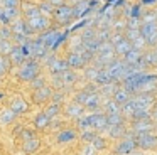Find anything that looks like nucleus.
<instances>
[{
	"label": "nucleus",
	"mask_w": 157,
	"mask_h": 155,
	"mask_svg": "<svg viewBox=\"0 0 157 155\" xmlns=\"http://www.w3.org/2000/svg\"><path fill=\"white\" fill-rule=\"evenodd\" d=\"M142 59H144V62L145 64H157V52L154 51V52H147L145 56H142Z\"/></svg>",
	"instance_id": "ea45409f"
},
{
	"label": "nucleus",
	"mask_w": 157,
	"mask_h": 155,
	"mask_svg": "<svg viewBox=\"0 0 157 155\" xmlns=\"http://www.w3.org/2000/svg\"><path fill=\"white\" fill-rule=\"evenodd\" d=\"M130 100V93L127 89H123V88H117V91L113 93V101L118 104H123L127 103V101Z\"/></svg>",
	"instance_id": "b1692460"
},
{
	"label": "nucleus",
	"mask_w": 157,
	"mask_h": 155,
	"mask_svg": "<svg viewBox=\"0 0 157 155\" xmlns=\"http://www.w3.org/2000/svg\"><path fill=\"white\" fill-rule=\"evenodd\" d=\"M140 61H142V52L137 49H130L128 52L123 56V62L128 64V66H135V64H139Z\"/></svg>",
	"instance_id": "6ab92c4d"
},
{
	"label": "nucleus",
	"mask_w": 157,
	"mask_h": 155,
	"mask_svg": "<svg viewBox=\"0 0 157 155\" xmlns=\"http://www.w3.org/2000/svg\"><path fill=\"white\" fill-rule=\"evenodd\" d=\"M49 69H51V73L63 74L64 71L69 69V66H68V62H66V61H61V59H56V57H52V59L49 61Z\"/></svg>",
	"instance_id": "dca6fc26"
},
{
	"label": "nucleus",
	"mask_w": 157,
	"mask_h": 155,
	"mask_svg": "<svg viewBox=\"0 0 157 155\" xmlns=\"http://www.w3.org/2000/svg\"><path fill=\"white\" fill-rule=\"evenodd\" d=\"M106 130H108L110 137H113V138L122 137V135L125 133V128H123V125H113V127H108Z\"/></svg>",
	"instance_id": "473e14b6"
},
{
	"label": "nucleus",
	"mask_w": 157,
	"mask_h": 155,
	"mask_svg": "<svg viewBox=\"0 0 157 155\" xmlns=\"http://www.w3.org/2000/svg\"><path fill=\"white\" fill-rule=\"evenodd\" d=\"M46 2H49L51 5H54V7H56V5L59 7V5H63V2H64V0H46Z\"/></svg>",
	"instance_id": "4d7b16f0"
},
{
	"label": "nucleus",
	"mask_w": 157,
	"mask_h": 155,
	"mask_svg": "<svg viewBox=\"0 0 157 155\" xmlns=\"http://www.w3.org/2000/svg\"><path fill=\"white\" fill-rule=\"evenodd\" d=\"M95 83H98V84H101V86H106V84H110V83H113L112 79H110V76H108V73H106L105 69H100L98 71V76L95 78Z\"/></svg>",
	"instance_id": "c756f323"
},
{
	"label": "nucleus",
	"mask_w": 157,
	"mask_h": 155,
	"mask_svg": "<svg viewBox=\"0 0 157 155\" xmlns=\"http://www.w3.org/2000/svg\"><path fill=\"white\" fill-rule=\"evenodd\" d=\"M100 104V94L98 93H93V91H88V96H86V101L83 106L86 108H98Z\"/></svg>",
	"instance_id": "cd10ccee"
},
{
	"label": "nucleus",
	"mask_w": 157,
	"mask_h": 155,
	"mask_svg": "<svg viewBox=\"0 0 157 155\" xmlns=\"http://www.w3.org/2000/svg\"><path fill=\"white\" fill-rule=\"evenodd\" d=\"M83 108L85 106H81V104H78V103H73V104H69L68 108H66V113H68V116H71V118H81V115H83Z\"/></svg>",
	"instance_id": "bb28decb"
},
{
	"label": "nucleus",
	"mask_w": 157,
	"mask_h": 155,
	"mask_svg": "<svg viewBox=\"0 0 157 155\" xmlns=\"http://www.w3.org/2000/svg\"><path fill=\"white\" fill-rule=\"evenodd\" d=\"M76 138V131L75 130H64L58 135V142L59 143H66V142H71Z\"/></svg>",
	"instance_id": "c85d7f7f"
},
{
	"label": "nucleus",
	"mask_w": 157,
	"mask_h": 155,
	"mask_svg": "<svg viewBox=\"0 0 157 155\" xmlns=\"http://www.w3.org/2000/svg\"><path fill=\"white\" fill-rule=\"evenodd\" d=\"M91 128H95V130H105V128H108V120H106V115H103V113H93L91 115Z\"/></svg>",
	"instance_id": "4468645a"
},
{
	"label": "nucleus",
	"mask_w": 157,
	"mask_h": 155,
	"mask_svg": "<svg viewBox=\"0 0 157 155\" xmlns=\"http://www.w3.org/2000/svg\"><path fill=\"white\" fill-rule=\"evenodd\" d=\"M12 49H14V44L10 40H0V52H2V56L7 57Z\"/></svg>",
	"instance_id": "e433bc0d"
},
{
	"label": "nucleus",
	"mask_w": 157,
	"mask_h": 155,
	"mask_svg": "<svg viewBox=\"0 0 157 155\" xmlns=\"http://www.w3.org/2000/svg\"><path fill=\"white\" fill-rule=\"evenodd\" d=\"M113 54H115V49H113L112 42H101L98 49V56H96V62L98 66H108L110 62H113Z\"/></svg>",
	"instance_id": "f03ea898"
},
{
	"label": "nucleus",
	"mask_w": 157,
	"mask_h": 155,
	"mask_svg": "<svg viewBox=\"0 0 157 155\" xmlns=\"http://www.w3.org/2000/svg\"><path fill=\"white\" fill-rule=\"evenodd\" d=\"M155 2L157 0H142L140 3H142V5H152V3H155Z\"/></svg>",
	"instance_id": "13d9d810"
},
{
	"label": "nucleus",
	"mask_w": 157,
	"mask_h": 155,
	"mask_svg": "<svg viewBox=\"0 0 157 155\" xmlns=\"http://www.w3.org/2000/svg\"><path fill=\"white\" fill-rule=\"evenodd\" d=\"M12 36H14L12 29H9V27H2L0 29V40H9Z\"/></svg>",
	"instance_id": "79ce46f5"
},
{
	"label": "nucleus",
	"mask_w": 157,
	"mask_h": 155,
	"mask_svg": "<svg viewBox=\"0 0 157 155\" xmlns=\"http://www.w3.org/2000/svg\"><path fill=\"white\" fill-rule=\"evenodd\" d=\"M19 9H2L0 10V22L2 24H10V22H15L19 19Z\"/></svg>",
	"instance_id": "f8f14e48"
},
{
	"label": "nucleus",
	"mask_w": 157,
	"mask_h": 155,
	"mask_svg": "<svg viewBox=\"0 0 157 155\" xmlns=\"http://www.w3.org/2000/svg\"><path fill=\"white\" fill-rule=\"evenodd\" d=\"M9 59H10V62H14V64H24L25 61H29L27 57L22 54V49H21V46H14V49L10 51V54H9Z\"/></svg>",
	"instance_id": "aec40b11"
},
{
	"label": "nucleus",
	"mask_w": 157,
	"mask_h": 155,
	"mask_svg": "<svg viewBox=\"0 0 157 155\" xmlns=\"http://www.w3.org/2000/svg\"><path fill=\"white\" fill-rule=\"evenodd\" d=\"M144 76H145V73H137V74H132V76L125 78L123 79V89H127L128 93L137 91L144 81Z\"/></svg>",
	"instance_id": "9d476101"
},
{
	"label": "nucleus",
	"mask_w": 157,
	"mask_h": 155,
	"mask_svg": "<svg viewBox=\"0 0 157 155\" xmlns=\"http://www.w3.org/2000/svg\"><path fill=\"white\" fill-rule=\"evenodd\" d=\"M25 24H27L29 30L31 32H46V30H49V25H51V22H49L48 17L44 15H39L36 17V19H31V20H25Z\"/></svg>",
	"instance_id": "0eeeda50"
},
{
	"label": "nucleus",
	"mask_w": 157,
	"mask_h": 155,
	"mask_svg": "<svg viewBox=\"0 0 157 155\" xmlns=\"http://www.w3.org/2000/svg\"><path fill=\"white\" fill-rule=\"evenodd\" d=\"M9 69V59L5 56H0V76Z\"/></svg>",
	"instance_id": "de8ad7c7"
},
{
	"label": "nucleus",
	"mask_w": 157,
	"mask_h": 155,
	"mask_svg": "<svg viewBox=\"0 0 157 155\" xmlns=\"http://www.w3.org/2000/svg\"><path fill=\"white\" fill-rule=\"evenodd\" d=\"M91 145L95 147V150H101V148H105V145H106V143H105V140H103L101 137H98V135H96L95 140L91 142Z\"/></svg>",
	"instance_id": "c03bdc74"
},
{
	"label": "nucleus",
	"mask_w": 157,
	"mask_h": 155,
	"mask_svg": "<svg viewBox=\"0 0 157 155\" xmlns=\"http://www.w3.org/2000/svg\"><path fill=\"white\" fill-rule=\"evenodd\" d=\"M24 15H25V20H31V19L39 17L41 15L39 7L37 5H31V3H24Z\"/></svg>",
	"instance_id": "a878e982"
},
{
	"label": "nucleus",
	"mask_w": 157,
	"mask_h": 155,
	"mask_svg": "<svg viewBox=\"0 0 157 155\" xmlns=\"http://www.w3.org/2000/svg\"><path fill=\"white\" fill-rule=\"evenodd\" d=\"M0 10H2V7H0Z\"/></svg>",
	"instance_id": "680f3d73"
},
{
	"label": "nucleus",
	"mask_w": 157,
	"mask_h": 155,
	"mask_svg": "<svg viewBox=\"0 0 157 155\" xmlns=\"http://www.w3.org/2000/svg\"><path fill=\"white\" fill-rule=\"evenodd\" d=\"M58 113H59V104H58V103L51 104V106H49L48 110L44 111V115H46V116L49 118V120H51V118L54 116V115H58Z\"/></svg>",
	"instance_id": "a19ab883"
},
{
	"label": "nucleus",
	"mask_w": 157,
	"mask_h": 155,
	"mask_svg": "<svg viewBox=\"0 0 157 155\" xmlns=\"http://www.w3.org/2000/svg\"><path fill=\"white\" fill-rule=\"evenodd\" d=\"M19 76L24 81H32L39 76V64L36 61H25L19 67Z\"/></svg>",
	"instance_id": "7ed1b4c3"
},
{
	"label": "nucleus",
	"mask_w": 157,
	"mask_h": 155,
	"mask_svg": "<svg viewBox=\"0 0 157 155\" xmlns=\"http://www.w3.org/2000/svg\"><path fill=\"white\" fill-rule=\"evenodd\" d=\"M27 103H25L22 98H15L14 101H12V104H10V110L14 111L15 115H21V113H25L27 111Z\"/></svg>",
	"instance_id": "5701e85b"
},
{
	"label": "nucleus",
	"mask_w": 157,
	"mask_h": 155,
	"mask_svg": "<svg viewBox=\"0 0 157 155\" xmlns=\"http://www.w3.org/2000/svg\"><path fill=\"white\" fill-rule=\"evenodd\" d=\"M140 36H142V34H140V29H133V27H127V39L130 40V44H132L135 39H139Z\"/></svg>",
	"instance_id": "58836bf2"
},
{
	"label": "nucleus",
	"mask_w": 157,
	"mask_h": 155,
	"mask_svg": "<svg viewBox=\"0 0 157 155\" xmlns=\"http://www.w3.org/2000/svg\"><path fill=\"white\" fill-rule=\"evenodd\" d=\"M39 12H41V15H44V17L52 15V13H54V5H51L49 2H42L41 5H39Z\"/></svg>",
	"instance_id": "c9c22d12"
},
{
	"label": "nucleus",
	"mask_w": 157,
	"mask_h": 155,
	"mask_svg": "<svg viewBox=\"0 0 157 155\" xmlns=\"http://www.w3.org/2000/svg\"><path fill=\"white\" fill-rule=\"evenodd\" d=\"M21 0H2V5L4 9H17Z\"/></svg>",
	"instance_id": "a18cd8bd"
},
{
	"label": "nucleus",
	"mask_w": 157,
	"mask_h": 155,
	"mask_svg": "<svg viewBox=\"0 0 157 155\" xmlns=\"http://www.w3.org/2000/svg\"><path fill=\"white\" fill-rule=\"evenodd\" d=\"M85 153H83V155H93V153H95V147H93V145H90V147L88 148H85Z\"/></svg>",
	"instance_id": "6e6d98bb"
},
{
	"label": "nucleus",
	"mask_w": 157,
	"mask_h": 155,
	"mask_svg": "<svg viewBox=\"0 0 157 155\" xmlns=\"http://www.w3.org/2000/svg\"><path fill=\"white\" fill-rule=\"evenodd\" d=\"M0 5H2V0H0Z\"/></svg>",
	"instance_id": "052dcab7"
},
{
	"label": "nucleus",
	"mask_w": 157,
	"mask_h": 155,
	"mask_svg": "<svg viewBox=\"0 0 157 155\" xmlns=\"http://www.w3.org/2000/svg\"><path fill=\"white\" fill-rule=\"evenodd\" d=\"M2 98H4V93H0V100H2Z\"/></svg>",
	"instance_id": "bf43d9fd"
},
{
	"label": "nucleus",
	"mask_w": 157,
	"mask_h": 155,
	"mask_svg": "<svg viewBox=\"0 0 157 155\" xmlns=\"http://www.w3.org/2000/svg\"><path fill=\"white\" fill-rule=\"evenodd\" d=\"M155 123L150 118H144V120H135L133 121V133L135 135H144V133H152Z\"/></svg>",
	"instance_id": "1a4fd4ad"
},
{
	"label": "nucleus",
	"mask_w": 157,
	"mask_h": 155,
	"mask_svg": "<svg viewBox=\"0 0 157 155\" xmlns=\"http://www.w3.org/2000/svg\"><path fill=\"white\" fill-rule=\"evenodd\" d=\"M49 118L46 116L44 113H39L37 116H36V120H34V125H36V128H46L49 125Z\"/></svg>",
	"instance_id": "f704fd0d"
},
{
	"label": "nucleus",
	"mask_w": 157,
	"mask_h": 155,
	"mask_svg": "<svg viewBox=\"0 0 157 155\" xmlns=\"http://www.w3.org/2000/svg\"><path fill=\"white\" fill-rule=\"evenodd\" d=\"M137 147L142 150H152L157 147V135L154 133H144V135H137Z\"/></svg>",
	"instance_id": "6e6552de"
},
{
	"label": "nucleus",
	"mask_w": 157,
	"mask_h": 155,
	"mask_svg": "<svg viewBox=\"0 0 157 155\" xmlns=\"http://www.w3.org/2000/svg\"><path fill=\"white\" fill-rule=\"evenodd\" d=\"M51 96H52V91L49 89L48 86H44V88H41V89H36L34 91V101H36V103L46 101L48 98H51Z\"/></svg>",
	"instance_id": "393cba45"
},
{
	"label": "nucleus",
	"mask_w": 157,
	"mask_h": 155,
	"mask_svg": "<svg viewBox=\"0 0 157 155\" xmlns=\"http://www.w3.org/2000/svg\"><path fill=\"white\" fill-rule=\"evenodd\" d=\"M155 88H157V74H145L139 89L144 91V93H149V91L155 89Z\"/></svg>",
	"instance_id": "ddd939ff"
},
{
	"label": "nucleus",
	"mask_w": 157,
	"mask_h": 155,
	"mask_svg": "<svg viewBox=\"0 0 157 155\" xmlns=\"http://www.w3.org/2000/svg\"><path fill=\"white\" fill-rule=\"evenodd\" d=\"M31 49H32V56L37 57V59H41V57H44L46 54H48V47H46L39 39L31 40Z\"/></svg>",
	"instance_id": "a211bd4d"
},
{
	"label": "nucleus",
	"mask_w": 157,
	"mask_h": 155,
	"mask_svg": "<svg viewBox=\"0 0 157 155\" xmlns=\"http://www.w3.org/2000/svg\"><path fill=\"white\" fill-rule=\"evenodd\" d=\"M149 116H150V111L147 108H137L132 115V118H135V120H144V118H149Z\"/></svg>",
	"instance_id": "4c0bfd02"
},
{
	"label": "nucleus",
	"mask_w": 157,
	"mask_h": 155,
	"mask_svg": "<svg viewBox=\"0 0 157 155\" xmlns=\"http://www.w3.org/2000/svg\"><path fill=\"white\" fill-rule=\"evenodd\" d=\"M106 108V116H112V115H120V104L115 103V101H108V103L105 104Z\"/></svg>",
	"instance_id": "2f4dec72"
},
{
	"label": "nucleus",
	"mask_w": 157,
	"mask_h": 155,
	"mask_svg": "<svg viewBox=\"0 0 157 155\" xmlns=\"http://www.w3.org/2000/svg\"><path fill=\"white\" fill-rule=\"evenodd\" d=\"M21 137L24 138V142H27V140H32V138H34L36 135H34V131H32V130H22Z\"/></svg>",
	"instance_id": "603ef678"
},
{
	"label": "nucleus",
	"mask_w": 157,
	"mask_h": 155,
	"mask_svg": "<svg viewBox=\"0 0 157 155\" xmlns=\"http://www.w3.org/2000/svg\"><path fill=\"white\" fill-rule=\"evenodd\" d=\"M12 32H14V36H24V37H29L31 30H29V27H27V24H25V20L17 19V20L14 22V27H12Z\"/></svg>",
	"instance_id": "412c9836"
},
{
	"label": "nucleus",
	"mask_w": 157,
	"mask_h": 155,
	"mask_svg": "<svg viewBox=\"0 0 157 155\" xmlns=\"http://www.w3.org/2000/svg\"><path fill=\"white\" fill-rule=\"evenodd\" d=\"M52 15H54V19L58 20L59 24H63V25H64V24H69V22H71V19L75 17V12H73V7L64 5V3H63V5L56 7Z\"/></svg>",
	"instance_id": "423d86ee"
},
{
	"label": "nucleus",
	"mask_w": 157,
	"mask_h": 155,
	"mask_svg": "<svg viewBox=\"0 0 157 155\" xmlns=\"http://www.w3.org/2000/svg\"><path fill=\"white\" fill-rule=\"evenodd\" d=\"M15 116H17V115H15V113H14V111H12V110H5L4 113L0 115V123H2V125H9V123H14Z\"/></svg>",
	"instance_id": "7c9ffc66"
},
{
	"label": "nucleus",
	"mask_w": 157,
	"mask_h": 155,
	"mask_svg": "<svg viewBox=\"0 0 157 155\" xmlns=\"http://www.w3.org/2000/svg\"><path fill=\"white\" fill-rule=\"evenodd\" d=\"M86 24H88V20H81V22H78L73 29H69V30H78V29H81V27H85Z\"/></svg>",
	"instance_id": "5fc2aeb1"
},
{
	"label": "nucleus",
	"mask_w": 157,
	"mask_h": 155,
	"mask_svg": "<svg viewBox=\"0 0 157 155\" xmlns=\"http://www.w3.org/2000/svg\"><path fill=\"white\" fill-rule=\"evenodd\" d=\"M155 118H157V115H155Z\"/></svg>",
	"instance_id": "e2e57ef3"
},
{
	"label": "nucleus",
	"mask_w": 157,
	"mask_h": 155,
	"mask_svg": "<svg viewBox=\"0 0 157 155\" xmlns=\"http://www.w3.org/2000/svg\"><path fill=\"white\" fill-rule=\"evenodd\" d=\"M46 81H44V78H36V79H32V88H34V89H41V88H44L46 86Z\"/></svg>",
	"instance_id": "8fccbe9b"
},
{
	"label": "nucleus",
	"mask_w": 157,
	"mask_h": 155,
	"mask_svg": "<svg viewBox=\"0 0 157 155\" xmlns=\"http://www.w3.org/2000/svg\"><path fill=\"white\" fill-rule=\"evenodd\" d=\"M37 148H39V140H36V138L24 142V152L25 153H32V152H36Z\"/></svg>",
	"instance_id": "72a5a7b5"
},
{
	"label": "nucleus",
	"mask_w": 157,
	"mask_h": 155,
	"mask_svg": "<svg viewBox=\"0 0 157 155\" xmlns=\"http://www.w3.org/2000/svg\"><path fill=\"white\" fill-rule=\"evenodd\" d=\"M68 34H69V30H66V32L59 34V37H58V39H56L54 46H52L51 49H52V51H56V49H58V47H59V46H61V44H63V42H64V40H66V37H68Z\"/></svg>",
	"instance_id": "37998d69"
},
{
	"label": "nucleus",
	"mask_w": 157,
	"mask_h": 155,
	"mask_svg": "<svg viewBox=\"0 0 157 155\" xmlns=\"http://www.w3.org/2000/svg\"><path fill=\"white\" fill-rule=\"evenodd\" d=\"M95 137H96V133H95V131H90V130H85V131H83V135H81L83 140H85V142H90V143L95 140Z\"/></svg>",
	"instance_id": "09e8293b"
},
{
	"label": "nucleus",
	"mask_w": 157,
	"mask_h": 155,
	"mask_svg": "<svg viewBox=\"0 0 157 155\" xmlns=\"http://www.w3.org/2000/svg\"><path fill=\"white\" fill-rule=\"evenodd\" d=\"M140 17V5H133L130 9V19H139Z\"/></svg>",
	"instance_id": "3c124183"
},
{
	"label": "nucleus",
	"mask_w": 157,
	"mask_h": 155,
	"mask_svg": "<svg viewBox=\"0 0 157 155\" xmlns=\"http://www.w3.org/2000/svg\"><path fill=\"white\" fill-rule=\"evenodd\" d=\"M105 71L108 73L112 81H122L130 76V66L125 64L123 61H113V62H110Z\"/></svg>",
	"instance_id": "f257e3e1"
},
{
	"label": "nucleus",
	"mask_w": 157,
	"mask_h": 155,
	"mask_svg": "<svg viewBox=\"0 0 157 155\" xmlns=\"http://www.w3.org/2000/svg\"><path fill=\"white\" fill-rule=\"evenodd\" d=\"M98 71H100L98 67H88V69H86V76L91 78V79L95 81V78L98 76Z\"/></svg>",
	"instance_id": "864d4df0"
},
{
	"label": "nucleus",
	"mask_w": 157,
	"mask_h": 155,
	"mask_svg": "<svg viewBox=\"0 0 157 155\" xmlns=\"http://www.w3.org/2000/svg\"><path fill=\"white\" fill-rule=\"evenodd\" d=\"M66 62H68V66H69V67H83V66L86 64V61L83 59L81 54L76 52V51H75V52H71V54L68 56Z\"/></svg>",
	"instance_id": "4be33fe9"
},
{
	"label": "nucleus",
	"mask_w": 157,
	"mask_h": 155,
	"mask_svg": "<svg viewBox=\"0 0 157 155\" xmlns=\"http://www.w3.org/2000/svg\"><path fill=\"white\" fill-rule=\"evenodd\" d=\"M135 148H137L135 137H133V135H128V137H125L118 145H117L115 153L117 155H130V153H133V152H135Z\"/></svg>",
	"instance_id": "39448f33"
},
{
	"label": "nucleus",
	"mask_w": 157,
	"mask_h": 155,
	"mask_svg": "<svg viewBox=\"0 0 157 155\" xmlns=\"http://www.w3.org/2000/svg\"><path fill=\"white\" fill-rule=\"evenodd\" d=\"M132 100H133V103H135L137 108H147V110H149L150 104L154 103V96L150 93H142V94H139V96L132 98Z\"/></svg>",
	"instance_id": "2eb2a0df"
},
{
	"label": "nucleus",
	"mask_w": 157,
	"mask_h": 155,
	"mask_svg": "<svg viewBox=\"0 0 157 155\" xmlns=\"http://www.w3.org/2000/svg\"><path fill=\"white\" fill-rule=\"evenodd\" d=\"M59 34H61V32H59L58 29H49V30H46V32H42L41 36H39V40H41L46 47H49V49H51V47L54 46L56 39L59 37Z\"/></svg>",
	"instance_id": "9b49d317"
},
{
	"label": "nucleus",
	"mask_w": 157,
	"mask_h": 155,
	"mask_svg": "<svg viewBox=\"0 0 157 155\" xmlns=\"http://www.w3.org/2000/svg\"><path fill=\"white\" fill-rule=\"evenodd\" d=\"M140 34H142L145 44H149V46H157V22L142 24V25H140Z\"/></svg>",
	"instance_id": "20e7f679"
},
{
	"label": "nucleus",
	"mask_w": 157,
	"mask_h": 155,
	"mask_svg": "<svg viewBox=\"0 0 157 155\" xmlns=\"http://www.w3.org/2000/svg\"><path fill=\"white\" fill-rule=\"evenodd\" d=\"M155 19H157V13H154V12L144 13V17H142V24H152V22H155Z\"/></svg>",
	"instance_id": "49530a36"
},
{
	"label": "nucleus",
	"mask_w": 157,
	"mask_h": 155,
	"mask_svg": "<svg viewBox=\"0 0 157 155\" xmlns=\"http://www.w3.org/2000/svg\"><path fill=\"white\" fill-rule=\"evenodd\" d=\"M112 46H113V49H115V52L120 54V56H125V54L132 49V44H130V40L127 39V37H122V39L117 40V42L112 44Z\"/></svg>",
	"instance_id": "f3484780"
}]
</instances>
